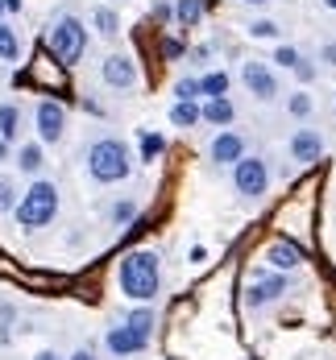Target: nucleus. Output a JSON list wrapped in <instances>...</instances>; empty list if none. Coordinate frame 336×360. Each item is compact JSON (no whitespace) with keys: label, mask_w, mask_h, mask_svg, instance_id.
<instances>
[{"label":"nucleus","mask_w":336,"mask_h":360,"mask_svg":"<svg viewBox=\"0 0 336 360\" xmlns=\"http://www.w3.org/2000/svg\"><path fill=\"white\" fill-rule=\"evenodd\" d=\"M116 282L120 294L133 298V302H154V294L162 290V261L154 249H133L120 257L116 265Z\"/></svg>","instance_id":"nucleus-1"},{"label":"nucleus","mask_w":336,"mask_h":360,"mask_svg":"<svg viewBox=\"0 0 336 360\" xmlns=\"http://www.w3.org/2000/svg\"><path fill=\"white\" fill-rule=\"evenodd\" d=\"M133 170V158H129V145L116 141V137H100V141L87 149V174L92 182H125Z\"/></svg>","instance_id":"nucleus-2"},{"label":"nucleus","mask_w":336,"mask_h":360,"mask_svg":"<svg viewBox=\"0 0 336 360\" xmlns=\"http://www.w3.org/2000/svg\"><path fill=\"white\" fill-rule=\"evenodd\" d=\"M46 46H50V54H54L63 67H75V63L87 54V25H83L75 13H63V17H54V25L46 30Z\"/></svg>","instance_id":"nucleus-3"},{"label":"nucleus","mask_w":336,"mask_h":360,"mask_svg":"<svg viewBox=\"0 0 336 360\" xmlns=\"http://www.w3.org/2000/svg\"><path fill=\"white\" fill-rule=\"evenodd\" d=\"M17 224L21 228H46L50 219L58 216V186L46 179H34V186L17 199Z\"/></svg>","instance_id":"nucleus-4"},{"label":"nucleus","mask_w":336,"mask_h":360,"mask_svg":"<svg viewBox=\"0 0 336 360\" xmlns=\"http://www.w3.org/2000/svg\"><path fill=\"white\" fill-rule=\"evenodd\" d=\"M232 186H237V195H245V199H261L266 191H270V170H266V162L261 158H241V162H232Z\"/></svg>","instance_id":"nucleus-5"},{"label":"nucleus","mask_w":336,"mask_h":360,"mask_svg":"<svg viewBox=\"0 0 336 360\" xmlns=\"http://www.w3.org/2000/svg\"><path fill=\"white\" fill-rule=\"evenodd\" d=\"M34 124H37V141L42 145L63 141V133H67V108L58 100H42L34 112Z\"/></svg>","instance_id":"nucleus-6"},{"label":"nucleus","mask_w":336,"mask_h":360,"mask_svg":"<svg viewBox=\"0 0 336 360\" xmlns=\"http://www.w3.org/2000/svg\"><path fill=\"white\" fill-rule=\"evenodd\" d=\"M241 83L258 96L261 104H270V100H278V75L270 71V63H241Z\"/></svg>","instance_id":"nucleus-7"},{"label":"nucleus","mask_w":336,"mask_h":360,"mask_svg":"<svg viewBox=\"0 0 336 360\" xmlns=\"http://www.w3.org/2000/svg\"><path fill=\"white\" fill-rule=\"evenodd\" d=\"M100 75H104V83H108L112 91H129V87H137V63H133L129 54H108L104 67H100Z\"/></svg>","instance_id":"nucleus-8"},{"label":"nucleus","mask_w":336,"mask_h":360,"mask_svg":"<svg viewBox=\"0 0 336 360\" xmlns=\"http://www.w3.org/2000/svg\"><path fill=\"white\" fill-rule=\"evenodd\" d=\"M104 348H108L112 356H137V352H146L149 348V340L146 335H137L133 327H125V323H116V327H108V335H104Z\"/></svg>","instance_id":"nucleus-9"},{"label":"nucleus","mask_w":336,"mask_h":360,"mask_svg":"<svg viewBox=\"0 0 336 360\" xmlns=\"http://www.w3.org/2000/svg\"><path fill=\"white\" fill-rule=\"evenodd\" d=\"M287 149H291L295 162L311 166V162H320V153H324V133H320V129H295L291 141H287Z\"/></svg>","instance_id":"nucleus-10"},{"label":"nucleus","mask_w":336,"mask_h":360,"mask_svg":"<svg viewBox=\"0 0 336 360\" xmlns=\"http://www.w3.org/2000/svg\"><path fill=\"white\" fill-rule=\"evenodd\" d=\"M282 294H287V278H282V274H274V278H254V286L245 294V307H249V311H261V307L278 302Z\"/></svg>","instance_id":"nucleus-11"},{"label":"nucleus","mask_w":336,"mask_h":360,"mask_svg":"<svg viewBox=\"0 0 336 360\" xmlns=\"http://www.w3.org/2000/svg\"><path fill=\"white\" fill-rule=\"evenodd\" d=\"M241 158H245V137H241V133H232V129H220V133H216V141H212V162L232 166V162H241Z\"/></svg>","instance_id":"nucleus-12"},{"label":"nucleus","mask_w":336,"mask_h":360,"mask_svg":"<svg viewBox=\"0 0 336 360\" xmlns=\"http://www.w3.org/2000/svg\"><path fill=\"white\" fill-rule=\"evenodd\" d=\"M266 261H270L274 269H287V274H291V269H299V265H303V249H299L295 240L278 236V240L266 249Z\"/></svg>","instance_id":"nucleus-13"},{"label":"nucleus","mask_w":336,"mask_h":360,"mask_svg":"<svg viewBox=\"0 0 336 360\" xmlns=\"http://www.w3.org/2000/svg\"><path fill=\"white\" fill-rule=\"evenodd\" d=\"M232 116H237V108H232L228 96H216V100H204V104H199V120H208V124H216V129H228Z\"/></svg>","instance_id":"nucleus-14"},{"label":"nucleus","mask_w":336,"mask_h":360,"mask_svg":"<svg viewBox=\"0 0 336 360\" xmlns=\"http://www.w3.org/2000/svg\"><path fill=\"white\" fill-rule=\"evenodd\" d=\"M17 166H21V174H42V166H46V153H42V141H30L17 149Z\"/></svg>","instance_id":"nucleus-15"},{"label":"nucleus","mask_w":336,"mask_h":360,"mask_svg":"<svg viewBox=\"0 0 336 360\" xmlns=\"http://www.w3.org/2000/svg\"><path fill=\"white\" fill-rule=\"evenodd\" d=\"M170 124L175 129H195L199 124V100H175L170 104Z\"/></svg>","instance_id":"nucleus-16"},{"label":"nucleus","mask_w":336,"mask_h":360,"mask_svg":"<svg viewBox=\"0 0 336 360\" xmlns=\"http://www.w3.org/2000/svg\"><path fill=\"white\" fill-rule=\"evenodd\" d=\"M21 137V108L17 104H0V141H17Z\"/></svg>","instance_id":"nucleus-17"},{"label":"nucleus","mask_w":336,"mask_h":360,"mask_svg":"<svg viewBox=\"0 0 336 360\" xmlns=\"http://www.w3.org/2000/svg\"><path fill=\"white\" fill-rule=\"evenodd\" d=\"M216 96H228V75L208 71L204 79H199V100H216Z\"/></svg>","instance_id":"nucleus-18"},{"label":"nucleus","mask_w":336,"mask_h":360,"mask_svg":"<svg viewBox=\"0 0 336 360\" xmlns=\"http://www.w3.org/2000/svg\"><path fill=\"white\" fill-rule=\"evenodd\" d=\"M21 58V41H17V30L8 21H0V63H17Z\"/></svg>","instance_id":"nucleus-19"},{"label":"nucleus","mask_w":336,"mask_h":360,"mask_svg":"<svg viewBox=\"0 0 336 360\" xmlns=\"http://www.w3.org/2000/svg\"><path fill=\"white\" fill-rule=\"evenodd\" d=\"M175 17L183 21L187 30L199 25V17H204V0H175Z\"/></svg>","instance_id":"nucleus-20"},{"label":"nucleus","mask_w":336,"mask_h":360,"mask_svg":"<svg viewBox=\"0 0 336 360\" xmlns=\"http://www.w3.org/2000/svg\"><path fill=\"white\" fill-rule=\"evenodd\" d=\"M125 327H133L137 335H146V340H149V331H154V311H149L146 302H142V307H137V311L125 319Z\"/></svg>","instance_id":"nucleus-21"},{"label":"nucleus","mask_w":336,"mask_h":360,"mask_svg":"<svg viewBox=\"0 0 336 360\" xmlns=\"http://www.w3.org/2000/svg\"><path fill=\"white\" fill-rule=\"evenodd\" d=\"M92 21H96V30H100L104 37H116V30H120V17H116L112 8H96Z\"/></svg>","instance_id":"nucleus-22"},{"label":"nucleus","mask_w":336,"mask_h":360,"mask_svg":"<svg viewBox=\"0 0 336 360\" xmlns=\"http://www.w3.org/2000/svg\"><path fill=\"white\" fill-rule=\"evenodd\" d=\"M162 149H166V137L162 133H142V162L162 158Z\"/></svg>","instance_id":"nucleus-23"},{"label":"nucleus","mask_w":336,"mask_h":360,"mask_svg":"<svg viewBox=\"0 0 336 360\" xmlns=\"http://www.w3.org/2000/svg\"><path fill=\"white\" fill-rule=\"evenodd\" d=\"M17 199H21L17 182H13V179H0V216H4V212H13V207H17Z\"/></svg>","instance_id":"nucleus-24"},{"label":"nucleus","mask_w":336,"mask_h":360,"mask_svg":"<svg viewBox=\"0 0 336 360\" xmlns=\"http://www.w3.org/2000/svg\"><path fill=\"white\" fill-rule=\"evenodd\" d=\"M287 112L299 116V120H303V116H311V96H307V91H295V96L287 100Z\"/></svg>","instance_id":"nucleus-25"},{"label":"nucleus","mask_w":336,"mask_h":360,"mask_svg":"<svg viewBox=\"0 0 336 360\" xmlns=\"http://www.w3.org/2000/svg\"><path fill=\"white\" fill-rule=\"evenodd\" d=\"M133 216H137V207H133L129 199H125V203H112V224H116V228H120V224H129Z\"/></svg>","instance_id":"nucleus-26"},{"label":"nucleus","mask_w":336,"mask_h":360,"mask_svg":"<svg viewBox=\"0 0 336 360\" xmlns=\"http://www.w3.org/2000/svg\"><path fill=\"white\" fill-rule=\"evenodd\" d=\"M274 63L291 71V67H295V63H299V50H295V46H278V50H274Z\"/></svg>","instance_id":"nucleus-27"},{"label":"nucleus","mask_w":336,"mask_h":360,"mask_svg":"<svg viewBox=\"0 0 336 360\" xmlns=\"http://www.w3.org/2000/svg\"><path fill=\"white\" fill-rule=\"evenodd\" d=\"M175 96H179V100H199V79H179Z\"/></svg>","instance_id":"nucleus-28"},{"label":"nucleus","mask_w":336,"mask_h":360,"mask_svg":"<svg viewBox=\"0 0 336 360\" xmlns=\"http://www.w3.org/2000/svg\"><path fill=\"white\" fill-rule=\"evenodd\" d=\"M249 34H254V37H278V25H274V21H254V25H249Z\"/></svg>","instance_id":"nucleus-29"},{"label":"nucleus","mask_w":336,"mask_h":360,"mask_svg":"<svg viewBox=\"0 0 336 360\" xmlns=\"http://www.w3.org/2000/svg\"><path fill=\"white\" fill-rule=\"evenodd\" d=\"M291 71H295L299 79H303V83H311V79H316V67H311V63H307L303 54H299V63H295V67H291Z\"/></svg>","instance_id":"nucleus-30"},{"label":"nucleus","mask_w":336,"mask_h":360,"mask_svg":"<svg viewBox=\"0 0 336 360\" xmlns=\"http://www.w3.org/2000/svg\"><path fill=\"white\" fill-rule=\"evenodd\" d=\"M154 17H158V21H170V17H175V8H170L166 0H154Z\"/></svg>","instance_id":"nucleus-31"},{"label":"nucleus","mask_w":336,"mask_h":360,"mask_svg":"<svg viewBox=\"0 0 336 360\" xmlns=\"http://www.w3.org/2000/svg\"><path fill=\"white\" fill-rule=\"evenodd\" d=\"M162 54H166V58H183V46H179V41H166Z\"/></svg>","instance_id":"nucleus-32"},{"label":"nucleus","mask_w":336,"mask_h":360,"mask_svg":"<svg viewBox=\"0 0 336 360\" xmlns=\"http://www.w3.org/2000/svg\"><path fill=\"white\" fill-rule=\"evenodd\" d=\"M324 63H328V67H336V41H332V46H324Z\"/></svg>","instance_id":"nucleus-33"},{"label":"nucleus","mask_w":336,"mask_h":360,"mask_svg":"<svg viewBox=\"0 0 336 360\" xmlns=\"http://www.w3.org/2000/svg\"><path fill=\"white\" fill-rule=\"evenodd\" d=\"M34 360H67V356H58V352H54V348H46V352H37Z\"/></svg>","instance_id":"nucleus-34"},{"label":"nucleus","mask_w":336,"mask_h":360,"mask_svg":"<svg viewBox=\"0 0 336 360\" xmlns=\"http://www.w3.org/2000/svg\"><path fill=\"white\" fill-rule=\"evenodd\" d=\"M71 360H96V352H92V348H79V352H75Z\"/></svg>","instance_id":"nucleus-35"},{"label":"nucleus","mask_w":336,"mask_h":360,"mask_svg":"<svg viewBox=\"0 0 336 360\" xmlns=\"http://www.w3.org/2000/svg\"><path fill=\"white\" fill-rule=\"evenodd\" d=\"M8 162V141H0V166Z\"/></svg>","instance_id":"nucleus-36"},{"label":"nucleus","mask_w":336,"mask_h":360,"mask_svg":"<svg viewBox=\"0 0 336 360\" xmlns=\"http://www.w3.org/2000/svg\"><path fill=\"white\" fill-rule=\"evenodd\" d=\"M4 8H8V13H17V8H21V0H4Z\"/></svg>","instance_id":"nucleus-37"},{"label":"nucleus","mask_w":336,"mask_h":360,"mask_svg":"<svg viewBox=\"0 0 336 360\" xmlns=\"http://www.w3.org/2000/svg\"><path fill=\"white\" fill-rule=\"evenodd\" d=\"M241 4H254V8H261V4H270V0H241Z\"/></svg>","instance_id":"nucleus-38"},{"label":"nucleus","mask_w":336,"mask_h":360,"mask_svg":"<svg viewBox=\"0 0 336 360\" xmlns=\"http://www.w3.org/2000/svg\"><path fill=\"white\" fill-rule=\"evenodd\" d=\"M320 4H324V8H332V13H336V0H320Z\"/></svg>","instance_id":"nucleus-39"},{"label":"nucleus","mask_w":336,"mask_h":360,"mask_svg":"<svg viewBox=\"0 0 336 360\" xmlns=\"http://www.w3.org/2000/svg\"><path fill=\"white\" fill-rule=\"evenodd\" d=\"M0 13H4V0H0Z\"/></svg>","instance_id":"nucleus-40"}]
</instances>
